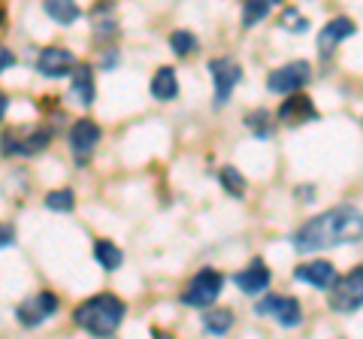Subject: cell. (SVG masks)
Instances as JSON below:
<instances>
[{
  "label": "cell",
  "mask_w": 363,
  "mask_h": 339,
  "mask_svg": "<svg viewBox=\"0 0 363 339\" xmlns=\"http://www.w3.org/2000/svg\"><path fill=\"white\" fill-rule=\"evenodd\" d=\"M357 240H363V212L342 203V206H333L306 221L294 233V248L297 252H318V248H333Z\"/></svg>",
  "instance_id": "obj_1"
},
{
  "label": "cell",
  "mask_w": 363,
  "mask_h": 339,
  "mask_svg": "<svg viewBox=\"0 0 363 339\" xmlns=\"http://www.w3.org/2000/svg\"><path fill=\"white\" fill-rule=\"evenodd\" d=\"M124 312H128V306H124L116 294H94L85 303H79L73 318L91 336H112L121 327Z\"/></svg>",
  "instance_id": "obj_2"
},
{
  "label": "cell",
  "mask_w": 363,
  "mask_h": 339,
  "mask_svg": "<svg viewBox=\"0 0 363 339\" xmlns=\"http://www.w3.org/2000/svg\"><path fill=\"white\" fill-rule=\"evenodd\" d=\"M221 288H224V276L218 273V269L206 267V269H200V273L185 285V291H182V303H185V306L206 309V306H212V303L218 300Z\"/></svg>",
  "instance_id": "obj_3"
},
{
  "label": "cell",
  "mask_w": 363,
  "mask_h": 339,
  "mask_svg": "<svg viewBox=\"0 0 363 339\" xmlns=\"http://www.w3.org/2000/svg\"><path fill=\"white\" fill-rule=\"evenodd\" d=\"M49 143H52L49 128L4 130V137H0V155H40Z\"/></svg>",
  "instance_id": "obj_4"
},
{
  "label": "cell",
  "mask_w": 363,
  "mask_h": 339,
  "mask_svg": "<svg viewBox=\"0 0 363 339\" xmlns=\"http://www.w3.org/2000/svg\"><path fill=\"white\" fill-rule=\"evenodd\" d=\"M330 306L336 312H354L363 306V267H354L345 276H336L330 288Z\"/></svg>",
  "instance_id": "obj_5"
},
{
  "label": "cell",
  "mask_w": 363,
  "mask_h": 339,
  "mask_svg": "<svg viewBox=\"0 0 363 339\" xmlns=\"http://www.w3.org/2000/svg\"><path fill=\"white\" fill-rule=\"evenodd\" d=\"M309 79H312L309 61H291V64L279 67V70H272L267 76V88L276 94H297Z\"/></svg>",
  "instance_id": "obj_6"
},
{
  "label": "cell",
  "mask_w": 363,
  "mask_h": 339,
  "mask_svg": "<svg viewBox=\"0 0 363 339\" xmlns=\"http://www.w3.org/2000/svg\"><path fill=\"white\" fill-rule=\"evenodd\" d=\"M55 312H58V297H55L52 291H40V294H33V297L18 303L16 318L25 324V327H37L45 318H52Z\"/></svg>",
  "instance_id": "obj_7"
},
{
  "label": "cell",
  "mask_w": 363,
  "mask_h": 339,
  "mask_svg": "<svg viewBox=\"0 0 363 339\" xmlns=\"http://www.w3.org/2000/svg\"><path fill=\"white\" fill-rule=\"evenodd\" d=\"M260 315H272V321H279L281 327H297L303 321V309L297 297H288V294H272V297L257 303Z\"/></svg>",
  "instance_id": "obj_8"
},
{
  "label": "cell",
  "mask_w": 363,
  "mask_h": 339,
  "mask_svg": "<svg viewBox=\"0 0 363 339\" xmlns=\"http://www.w3.org/2000/svg\"><path fill=\"white\" fill-rule=\"evenodd\" d=\"M209 70H212V79H215V104H227L233 94V88L240 85L242 79V67L236 64L233 58H215L209 61Z\"/></svg>",
  "instance_id": "obj_9"
},
{
  "label": "cell",
  "mask_w": 363,
  "mask_h": 339,
  "mask_svg": "<svg viewBox=\"0 0 363 339\" xmlns=\"http://www.w3.org/2000/svg\"><path fill=\"white\" fill-rule=\"evenodd\" d=\"M97 143H100V128H97V121L79 118L73 128H70V149H73V157H76L79 164H85L88 157L94 155Z\"/></svg>",
  "instance_id": "obj_10"
},
{
  "label": "cell",
  "mask_w": 363,
  "mask_h": 339,
  "mask_svg": "<svg viewBox=\"0 0 363 339\" xmlns=\"http://www.w3.org/2000/svg\"><path fill=\"white\" fill-rule=\"evenodd\" d=\"M37 70L49 79H58L67 76L70 70H76V58L70 49H61V46H49L37 55Z\"/></svg>",
  "instance_id": "obj_11"
},
{
  "label": "cell",
  "mask_w": 363,
  "mask_h": 339,
  "mask_svg": "<svg viewBox=\"0 0 363 339\" xmlns=\"http://www.w3.org/2000/svg\"><path fill=\"white\" fill-rule=\"evenodd\" d=\"M318 112H315V104L306 94H291L285 104L279 106V121L281 124H288V128H297V124H303V121H309V118H315Z\"/></svg>",
  "instance_id": "obj_12"
},
{
  "label": "cell",
  "mask_w": 363,
  "mask_h": 339,
  "mask_svg": "<svg viewBox=\"0 0 363 339\" xmlns=\"http://www.w3.org/2000/svg\"><path fill=\"white\" fill-rule=\"evenodd\" d=\"M354 21L345 18V16H336L333 21H327V28L321 30V37H318V49H321V55L327 58L333 49H336V43H342L345 37H354Z\"/></svg>",
  "instance_id": "obj_13"
},
{
  "label": "cell",
  "mask_w": 363,
  "mask_h": 339,
  "mask_svg": "<svg viewBox=\"0 0 363 339\" xmlns=\"http://www.w3.org/2000/svg\"><path fill=\"white\" fill-rule=\"evenodd\" d=\"M294 276L300 282H309V285L327 291V288H333V282H336V267L330 261H309V264H300Z\"/></svg>",
  "instance_id": "obj_14"
},
{
  "label": "cell",
  "mask_w": 363,
  "mask_h": 339,
  "mask_svg": "<svg viewBox=\"0 0 363 339\" xmlns=\"http://www.w3.org/2000/svg\"><path fill=\"white\" fill-rule=\"evenodd\" d=\"M233 282L240 285V291H242V294H252V297H255V294L267 291V285H269V269H267V264L260 261V257H255V261L248 264V267H245L242 273L236 276Z\"/></svg>",
  "instance_id": "obj_15"
},
{
  "label": "cell",
  "mask_w": 363,
  "mask_h": 339,
  "mask_svg": "<svg viewBox=\"0 0 363 339\" xmlns=\"http://www.w3.org/2000/svg\"><path fill=\"white\" fill-rule=\"evenodd\" d=\"M70 97H73V104H79V106L94 104V76H91L88 64H76L73 82H70Z\"/></svg>",
  "instance_id": "obj_16"
},
{
  "label": "cell",
  "mask_w": 363,
  "mask_h": 339,
  "mask_svg": "<svg viewBox=\"0 0 363 339\" xmlns=\"http://www.w3.org/2000/svg\"><path fill=\"white\" fill-rule=\"evenodd\" d=\"M179 94V79L173 67H161L155 76H152V97L155 100H173Z\"/></svg>",
  "instance_id": "obj_17"
},
{
  "label": "cell",
  "mask_w": 363,
  "mask_h": 339,
  "mask_svg": "<svg viewBox=\"0 0 363 339\" xmlns=\"http://www.w3.org/2000/svg\"><path fill=\"white\" fill-rule=\"evenodd\" d=\"M94 257H97V264L104 269H118L121 261H124L121 248L116 243H109V240H97L94 243Z\"/></svg>",
  "instance_id": "obj_18"
},
{
  "label": "cell",
  "mask_w": 363,
  "mask_h": 339,
  "mask_svg": "<svg viewBox=\"0 0 363 339\" xmlns=\"http://www.w3.org/2000/svg\"><path fill=\"white\" fill-rule=\"evenodd\" d=\"M45 13L58 21V25H73V21L82 16V9L70 4V0H45Z\"/></svg>",
  "instance_id": "obj_19"
},
{
  "label": "cell",
  "mask_w": 363,
  "mask_h": 339,
  "mask_svg": "<svg viewBox=\"0 0 363 339\" xmlns=\"http://www.w3.org/2000/svg\"><path fill=\"white\" fill-rule=\"evenodd\" d=\"M203 327H206V333L221 336L233 327V312L230 309H212V312L203 315Z\"/></svg>",
  "instance_id": "obj_20"
},
{
  "label": "cell",
  "mask_w": 363,
  "mask_h": 339,
  "mask_svg": "<svg viewBox=\"0 0 363 339\" xmlns=\"http://www.w3.org/2000/svg\"><path fill=\"white\" fill-rule=\"evenodd\" d=\"M169 46H173V52L179 55V58H188V55H194L197 52V37L191 30H173L169 33Z\"/></svg>",
  "instance_id": "obj_21"
},
{
  "label": "cell",
  "mask_w": 363,
  "mask_h": 339,
  "mask_svg": "<svg viewBox=\"0 0 363 339\" xmlns=\"http://www.w3.org/2000/svg\"><path fill=\"white\" fill-rule=\"evenodd\" d=\"M279 25L285 28V30H291V33H306V30H309V18H306V16L300 13V9L288 6V9H281Z\"/></svg>",
  "instance_id": "obj_22"
},
{
  "label": "cell",
  "mask_w": 363,
  "mask_h": 339,
  "mask_svg": "<svg viewBox=\"0 0 363 339\" xmlns=\"http://www.w3.org/2000/svg\"><path fill=\"white\" fill-rule=\"evenodd\" d=\"M272 9V0H248V4L242 6V25L252 28L255 21H260L267 13Z\"/></svg>",
  "instance_id": "obj_23"
},
{
  "label": "cell",
  "mask_w": 363,
  "mask_h": 339,
  "mask_svg": "<svg viewBox=\"0 0 363 339\" xmlns=\"http://www.w3.org/2000/svg\"><path fill=\"white\" fill-rule=\"evenodd\" d=\"M221 185L224 191H230V197H242L245 194V179L236 167H224L221 170Z\"/></svg>",
  "instance_id": "obj_24"
},
{
  "label": "cell",
  "mask_w": 363,
  "mask_h": 339,
  "mask_svg": "<svg viewBox=\"0 0 363 339\" xmlns=\"http://www.w3.org/2000/svg\"><path fill=\"white\" fill-rule=\"evenodd\" d=\"M45 206L55 209V212H73V206H76V194H73L70 188L52 191V194L45 197Z\"/></svg>",
  "instance_id": "obj_25"
},
{
  "label": "cell",
  "mask_w": 363,
  "mask_h": 339,
  "mask_svg": "<svg viewBox=\"0 0 363 339\" xmlns=\"http://www.w3.org/2000/svg\"><path fill=\"white\" fill-rule=\"evenodd\" d=\"M269 121H272V116H269L267 109H257V112H248V116H245V124L257 133V137H269V133H272V124Z\"/></svg>",
  "instance_id": "obj_26"
},
{
  "label": "cell",
  "mask_w": 363,
  "mask_h": 339,
  "mask_svg": "<svg viewBox=\"0 0 363 339\" xmlns=\"http://www.w3.org/2000/svg\"><path fill=\"white\" fill-rule=\"evenodd\" d=\"M16 243V230L13 224H0V248H9Z\"/></svg>",
  "instance_id": "obj_27"
},
{
  "label": "cell",
  "mask_w": 363,
  "mask_h": 339,
  "mask_svg": "<svg viewBox=\"0 0 363 339\" xmlns=\"http://www.w3.org/2000/svg\"><path fill=\"white\" fill-rule=\"evenodd\" d=\"M13 64H16V55L9 52L6 46H0V73H4L6 67H13Z\"/></svg>",
  "instance_id": "obj_28"
},
{
  "label": "cell",
  "mask_w": 363,
  "mask_h": 339,
  "mask_svg": "<svg viewBox=\"0 0 363 339\" xmlns=\"http://www.w3.org/2000/svg\"><path fill=\"white\" fill-rule=\"evenodd\" d=\"M4 116H6V94L0 91V121H4Z\"/></svg>",
  "instance_id": "obj_29"
},
{
  "label": "cell",
  "mask_w": 363,
  "mask_h": 339,
  "mask_svg": "<svg viewBox=\"0 0 363 339\" xmlns=\"http://www.w3.org/2000/svg\"><path fill=\"white\" fill-rule=\"evenodd\" d=\"M155 339H173V336L164 333V330H155Z\"/></svg>",
  "instance_id": "obj_30"
},
{
  "label": "cell",
  "mask_w": 363,
  "mask_h": 339,
  "mask_svg": "<svg viewBox=\"0 0 363 339\" xmlns=\"http://www.w3.org/2000/svg\"><path fill=\"white\" fill-rule=\"evenodd\" d=\"M4 18H6V9H4V6H0V25H4Z\"/></svg>",
  "instance_id": "obj_31"
}]
</instances>
